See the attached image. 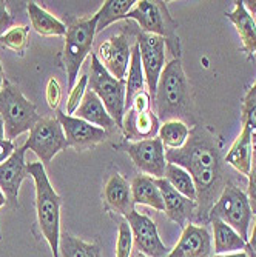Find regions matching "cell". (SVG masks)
Listing matches in <instances>:
<instances>
[{"label": "cell", "mask_w": 256, "mask_h": 257, "mask_svg": "<svg viewBox=\"0 0 256 257\" xmlns=\"http://www.w3.org/2000/svg\"><path fill=\"white\" fill-rule=\"evenodd\" d=\"M168 163L187 171L196 186V216L198 222H208V213L219 199L225 185L230 182L227 163L221 144L215 133L202 125L190 130L187 144L179 150H165Z\"/></svg>", "instance_id": "6da1fadb"}, {"label": "cell", "mask_w": 256, "mask_h": 257, "mask_svg": "<svg viewBox=\"0 0 256 257\" xmlns=\"http://www.w3.org/2000/svg\"><path fill=\"white\" fill-rule=\"evenodd\" d=\"M153 106L154 114L162 123L181 120L189 126H195L196 117L192 91L181 59H173L165 65L157 82Z\"/></svg>", "instance_id": "7a4b0ae2"}, {"label": "cell", "mask_w": 256, "mask_h": 257, "mask_svg": "<svg viewBox=\"0 0 256 257\" xmlns=\"http://www.w3.org/2000/svg\"><path fill=\"white\" fill-rule=\"evenodd\" d=\"M28 173L36 186V209L37 222L42 236L48 242L53 257H59L60 240V205L62 200L51 186L42 162H33L28 165Z\"/></svg>", "instance_id": "3957f363"}, {"label": "cell", "mask_w": 256, "mask_h": 257, "mask_svg": "<svg viewBox=\"0 0 256 257\" xmlns=\"http://www.w3.org/2000/svg\"><path fill=\"white\" fill-rule=\"evenodd\" d=\"M125 19L136 20L142 33L162 37L165 40L168 51L173 54V59H181L178 22L170 16L165 2H150V0L136 2L134 8L127 14Z\"/></svg>", "instance_id": "277c9868"}, {"label": "cell", "mask_w": 256, "mask_h": 257, "mask_svg": "<svg viewBox=\"0 0 256 257\" xmlns=\"http://www.w3.org/2000/svg\"><path fill=\"white\" fill-rule=\"evenodd\" d=\"M98 17L96 14L88 19H69L66 25L63 45V65L68 77V88L71 89L79 76L83 60L91 53L93 40L96 36Z\"/></svg>", "instance_id": "5b68a950"}, {"label": "cell", "mask_w": 256, "mask_h": 257, "mask_svg": "<svg viewBox=\"0 0 256 257\" xmlns=\"http://www.w3.org/2000/svg\"><path fill=\"white\" fill-rule=\"evenodd\" d=\"M0 117L5 126V139L13 142L20 134L31 131L40 115L36 105L22 94L20 88L5 80L0 89Z\"/></svg>", "instance_id": "8992f818"}, {"label": "cell", "mask_w": 256, "mask_h": 257, "mask_svg": "<svg viewBox=\"0 0 256 257\" xmlns=\"http://www.w3.org/2000/svg\"><path fill=\"white\" fill-rule=\"evenodd\" d=\"M210 219H219L230 225L242 237V240L248 242L253 213L245 191L235 185L233 180L225 185L219 199L212 206L208 213V220Z\"/></svg>", "instance_id": "52a82bcc"}, {"label": "cell", "mask_w": 256, "mask_h": 257, "mask_svg": "<svg viewBox=\"0 0 256 257\" xmlns=\"http://www.w3.org/2000/svg\"><path fill=\"white\" fill-rule=\"evenodd\" d=\"M91 76H88V85L95 94L102 100L116 126L122 128L125 115V80L113 77L96 54H91Z\"/></svg>", "instance_id": "ba28073f"}, {"label": "cell", "mask_w": 256, "mask_h": 257, "mask_svg": "<svg viewBox=\"0 0 256 257\" xmlns=\"http://www.w3.org/2000/svg\"><path fill=\"white\" fill-rule=\"evenodd\" d=\"M25 148L31 150L43 165L54 159V156L68 148L63 128L57 117H40L30 131Z\"/></svg>", "instance_id": "9c48e42d"}, {"label": "cell", "mask_w": 256, "mask_h": 257, "mask_svg": "<svg viewBox=\"0 0 256 257\" xmlns=\"http://www.w3.org/2000/svg\"><path fill=\"white\" fill-rule=\"evenodd\" d=\"M136 43L141 53L142 68L145 74V83L151 99H154L159 77L165 68V40L148 33H139L136 36Z\"/></svg>", "instance_id": "30bf717a"}, {"label": "cell", "mask_w": 256, "mask_h": 257, "mask_svg": "<svg viewBox=\"0 0 256 257\" xmlns=\"http://www.w3.org/2000/svg\"><path fill=\"white\" fill-rule=\"evenodd\" d=\"M133 232V245L137 252L144 254L145 257H167L168 249L160 240L157 232V226L153 219L147 214L139 213L136 209L125 217Z\"/></svg>", "instance_id": "8fae6325"}, {"label": "cell", "mask_w": 256, "mask_h": 257, "mask_svg": "<svg viewBox=\"0 0 256 257\" xmlns=\"http://www.w3.org/2000/svg\"><path fill=\"white\" fill-rule=\"evenodd\" d=\"M127 153L137 170L153 179H164L168 162L165 157V148L159 137L131 142L127 147Z\"/></svg>", "instance_id": "7c38bea8"}, {"label": "cell", "mask_w": 256, "mask_h": 257, "mask_svg": "<svg viewBox=\"0 0 256 257\" xmlns=\"http://www.w3.org/2000/svg\"><path fill=\"white\" fill-rule=\"evenodd\" d=\"M96 56L113 77L125 80L131 59L130 37L125 33L108 37L99 45Z\"/></svg>", "instance_id": "4fadbf2b"}, {"label": "cell", "mask_w": 256, "mask_h": 257, "mask_svg": "<svg viewBox=\"0 0 256 257\" xmlns=\"http://www.w3.org/2000/svg\"><path fill=\"white\" fill-rule=\"evenodd\" d=\"M57 119L63 128L68 148H74L76 151H85L96 147L98 144L105 142L108 137L105 130L74 117V115H68L62 111L57 112Z\"/></svg>", "instance_id": "5bb4252c"}, {"label": "cell", "mask_w": 256, "mask_h": 257, "mask_svg": "<svg viewBox=\"0 0 256 257\" xmlns=\"http://www.w3.org/2000/svg\"><path fill=\"white\" fill-rule=\"evenodd\" d=\"M25 145L16 148V151L0 165V190L7 197V205L10 208L19 206V191L22 182L30 177L28 165L25 163Z\"/></svg>", "instance_id": "9a60e30c"}, {"label": "cell", "mask_w": 256, "mask_h": 257, "mask_svg": "<svg viewBox=\"0 0 256 257\" xmlns=\"http://www.w3.org/2000/svg\"><path fill=\"white\" fill-rule=\"evenodd\" d=\"M167 257H213V237L207 226L189 223Z\"/></svg>", "instance_id": "2e32d148"}, {"label": "cell", "mask_w": 256, "mask_h": 257, "mask_svg": "<svg viewBox=\"0 0 256 257\" xmlns=\"http://www.w3.org/2000/svg\"><path fill=\"white\" fill-rule=\"evenodd\" d=\"M164 200V213L176 225L185 228L196 216V202L178 193L165 179H156Z\"/></svg>", "instance_id": "e0dca14e"}, {"label": "cell", "mask_w": 256, "mask_h": 257, "mask_svg": "<svg viewBox=\"0 0 256 257\" xmlns=\"http://www.w3.org/2000/svg\"><path fill=\"white\" fill-rule=\"evenodd\" d=\"M159 126V119L153 109L147 112H137L133 109L125 111L122 130L131 142H141V140L157 137Z\"/></svg>", "instance_id": "ac0fdd59"}, {"label": "cell", "mask_w": 256, "mask_h": 257, "mask_svg": "<svg viewBox=\"0 0 256 257\" xmlns=\"http://www.w3.org/2000/svg\"><path fill=\"white\" fill-rule=\"evenodd\" d=\"M253 156H254V144L251 139V131L247 126H242L239 136L231 144L230 150L224 156V160L228 167H231L239 174L248 177L253 165Z\"/></svg>", "instance_id": "d6986e66"}, {"label": "cell", "mask_w": 256, "mask_h": 257, "mask_svg": "<svg viewBox=\"0 0 256 257\" xmlns=\"http://www.w3.org/2000/svg\"><path fill=\"white\" fill-rule=\"evenodd\" d=\"M104 200L113 211L124 217H127L134 209L131 185L118 173L108 179L104 188Z\"/></svg>", "instance_id": "ffe728a7"}, {"label": "cell", "mask_w": 256, "mask_h": 257, "mask_svg": "<svg viewBox=\"0 0 256 257\" xmlns=\"http://www.w3.org/2000/svg\"><path fill=\"white\" fill-rule=\"evenodd\" d=\"M227 19L235 25L242 42L244 53H247L250 57L256 54V22L254 17L245 10L242 0L235 2V8L227 14Z\"/></svg>", "instance_id": "44dd1931"}, {"label": "cell", "mask_w": 256, "mask_h": 257, "mask_svg": "<svg viewBox=\"0 0 256 257\" xmlns=\"http://www.w3.org/2000/svg\"><path fill=\"white\" fill-rule=\"evenodd\" d=\"M76 117L95 125L98 128H102L107 133L116 128V122L111 119V115L108 114L102 100L91 89H87L83 100L76 111Z\"/></svg>", "instance_id": "7402d4cb"}, {"label": "cell", "mask_w": 256, "mask_h": 257, "mask_svg": "<svg viewBox=\"0 0 256 257\" xmlns=\"http://www.w3.org/2000/svg\"><path fill=\"white\" fill-rule=\"evenodd\" d=\"M27 10H28V17H30V22H31V27L39 36L59 37V36L66 34V25H65V23L62 20H59L56 16H53L51 13L43 10L36 2H30L27 5Z\"/></svg>", "instance_id": "603a6c76"}, {"label": "cell", "mask_w": 256, "mask_h": 257, "mask_svg": "<svg viewBox=\"0 0 256 257\" xmlns=\"http://www.w3.org/2000/svg\"><path fill=\"white\" fill-rule=\"evenodd\" d=\"M213 229V252L215 254H230L245 251L247 242L242 240V237L231 228L230 225L224 223L219 219H210L208 220Z\"/></svg>", "instance_id": "cb8c5ba5"}, {"label": "cell", "mask_w": 256, "mask_h": 257, "mask_svg": "<svg viewBox=\"0 0 256 257\" xmlns=\"http://www.w3.org/2000/svg\"><path fill=\"white\" fill-rule=\"evenodd\" d=\"M130 185L134 205H145L156 211H164V200L156 179L150 176H136Z\"/></svg>", "instance_id": "d4e9b609"}, {"label": "cell", "mask_w": 256, "mask_h": 257, "mask_svg": "<svg viewBox=\"0 0 256 257\" xmlns=\"http://www.w3.org/2000/svg\"><path fill=\"white\" fill-rule=\"evenodd\" d=\"M145 74L142 68V60H141V53H139L137 43L133 45L131 48V59H130V66L125 77V111L131 106L133 99L145 91Z\"/></svg>", "instance_id": "484cf974"}, {"label": "cell", "mask_w": 256, "mask_h": 257, "mask_svg": "<svg viewBox=\"0 0 256 257\" xmlns=\"http://www.w3.org/2000/svg\"><path fill=\"white\" fill-rule=\"evenodd\" d=\"M136 2L134 0H107L101 10L96 13L98 17V27L96 34L108 28L111 23L119 22L127 17V14L134 8Z\"/></svg>", "instance_id": "4316f807"}, {"label": "cell", "mask_w": 256, "mask_h": 257, "mask_svg": "<svg viewBox=\"0 0 256 257\" xmlns=\"http://www.w3.org/2000/svg\"><path fill=\"white\" fill-rule=\"evenodd\" d=\"M59 257H102L98 243L83 242L68 232H60Z\"/></svg>", "instance_id": "83f0119b"}, {"label": "cell", "mask_w": 256, "mask_h": 257, "mask_svg": "<svg viewBox=\"0 0 256 257\" xmlns=\"http://www.w3.org/2000/svg\"><path fill=\"white\" fill-rule=\"evenodd\" d=\"M190 126L181 120L164 122L159 126L157 137L160 139L165 150H179L187 144L190 136Z\"/></svg>", "instance_id": "f1b7e54d"}, {"label": "cell", "mask_w": 256, "mask_h": 257, "mask_svg": "<svg viewBox=\"0 0 256 257\" xmlns=\"http://www.w3.org/2000/svg\"><path fill=\"white\" fill-rule=\"evenodd\" d=\"M164 179L173 186L178 193H181L182 196L196 202V186H195L193 177L184 168L173 165V163H167Z\"/></svg>", "instance_id": "f546056e"}, {"label": "cell", "mask_w": 256, "mask_h": 257, "mask_svg": "<svg viewBox=\"0 0 256 257\" xmlns=\"http://www.w3.org/2000/svg\"><path fill=\"white\" fill-rule=\"evenodd\" d=\"M30 39V27L25 25H16L11 27L2 37H0V45L4 48H8L14 51L19 56H23V53L28 48Z\"/></svg>", "instance_id": "4dcf8cb0"}, {"label": "cell", "mask_w": 256, "mask_h": 257, "mask_svg": "<svg viewBox=\"0 0 256 257\" xmlns=\"http://www.w3.org/2000/svg\"><path fill=\"white\" fill-rule=\"evenodd\" d=\"M133 232L128 222L124 219L119 222L118 240H116V257H131L133 252Z\"/></svg>", "instance_id": "1f68e13d"}, {"label": "cell", "mask_w": 256, "mask_h": 257, "mask_svg": "<svg viewBox=\"0 0 256 257\" xmlns=\"http://www.w3.org/2000/svg\"><path fill=\"white\" fill-rule=\"evenodd\" d=\"M87 86H88V76L83 74L77 79L76 85L69 89V96H68V100H66V112L68 115L71 114H76L77 108L80 106L82 100H83V96L87 92Z\"/></svg>", "instance_id": "d6a6232c"}, {"label": "cell", "mask_w": 256, "mask_h": 257, "mask_svg": "<svg viewBox=\"0 0 256 257\" xmlns=\"http://www.w3.org/2000/svg\"><path fill=\"white\" fill-rule=\"evenodd\" d=\"M241 125L247 126L251 131L253 144L256 145V96L245 94L244 102H242Z\"/></svg>", "instance_id": "836d02e7"}, {"label": "cell", "mask_w": 256, "mask_h": 257, "mask_svg": "<svg viewBox=\"0 0 256 257\" xmlns=\"http://www.w3.org/2000/svg\"><path fill=\"white\" fill-rule=\"evenodd\" d=\"M46 102L53 111L57 109L62 102V86L56 77H50L46 83Z\"/></svg>", "instance_id": "e575fe53"}, {"label": "cell", "mask_w": 256, "mask_h": 257, "mask_svg": "<svg viewBox=\"0 0 256 257\" xmlns=\"http://www.w3.org/2000/svg\"><path fill=\"white\" fill-rule=\"evenodd\" d=\"M247 197L250 202V208L253 216H256V147H254V156H253V165L251 171L248 174V183H247Z\"/></svg>", "instance_id": "d590c367"}, {"label": "cell", "mask_w": 256, "mask_h": 257, "mask_svg": "<svg viewBox=\"0 0 256 257\" xmlns=\"http://www.w3.org/2000/svg\"><path fill=\"white\" fill-rule=\"evenodd\" d=\"M151 106H153V102H151L148 91H142L141 94H137L133 99L131 106L128 109H133V111H137V112H147V111H151Z\"/></svg>", "instance_id": "8d00e7d4"}, {"label": "cell", "mask_w": 256, "mask_h": 257, "mask_svg": "<svg viewBox=\"0 0 256 257\" xmlns=\"http://www.w3.org/2000/svg\"><path fill=\"white\" fill-rule=\"evenodd\" d=\"M13 25V16L7 10V4L0 2V37H2Z\"/></svg>", "instance_id": "74e56055"}, {"label": "cell", "mask_w": 256, "mask_h": 257, "mask_svg": "<svg viewBox=\"0 0 256 257\" xmlns=\"http://www.w3.org/2000/svg\"><path fill=\"white\" fill-rule=\"evenodd\" d=\"M14 151H16V145L11 140H7V139L2 140V142H0V165H2L5 160H8Z\"/></svg>", "instance_id": "f35d334b"}, {"label": "cell", "mask_w": 256, "mask_h": 257, "mask_svg": "<svg viewBox=\"0 0 256 257\" xmlns=\"http://www.w3.org/2000/svg\"><path fill=\"white\" fill-rule=\"evenodd\" d=\"M247 246L250 248V251L253 254H256V219H254V223H253V229H251V236H248V243Z\"/></svg>", "instance_id": "ab89813d"}, {"label": "cell", "mask_w": 256, "mask_h": 257, "mask_svg": "<svg viewBox=\"0 0 256 257\" xmlns=\"http://www.w3.org/2000/svg\"><path fill=\"white\" fill-rule=\"evenodd\" d=\"M213 257H248L245 251H238V252H230V254H215Z\"/></svg>", "instance_id": "60d3db41"}, {"label": "cell", "mask_w": 256, "mask_h": 257, "mask_svg": "<svg viewBox=\"0 0 256 257\" xmlns=\"http://www.w3.org/2000/svg\"><path fill=\"white\" fill-rule=\"evenodd\" d=\"M244 7H245V10L251 14V16H254L256 14V0H247V2H244Z\"/></svg>", "instance_id": "b9f144b4"}, {"label": "cell", "mask_w": 256, "mask_h": 257, "mask_svg": "<svg viewBox=\"0 0 256 257\" xmlns=\"http://www.w3.org/2000/svg\"><path fill=\"white\" fill-rule=\"evenodd\" d=\"M5 73H4V68H2V63H0V89L4 88V83H5Z\"/></svg>", "instance_id": "7bdbcfd3"}, {"label": "cell", "mask_w": 256, "mask_h": 257, "mask_svg": "<svg viewBox=\"0 0 256 257\" xmlns=\"http://www.w3.org/2000/svg\"><path fill=\"white\" fill-rule=\"evenodd\" d=\"M5 205H7V197H5L4 191L0 190V208H2V206H5Z\"/></svg>", "instance_id": "ee69618b"}, {"label": "cell", "mask_w": 256, "mask_h": 257, "mask_svg": "<svg viewBox=\"0 0 256 257\" xmlns=\"http://www.w3.org/2000/svg\"><path fill=\"white\" fill-rule=\"evenodd\" d=\"M247 94H250V96H256V82L253 83V86L247 91Z\"/></svg>", "instance_id": "f6af8a7d"}, {"label": "cell", "mask_w": 256, "mask_h": 257, "mask_svg": "<svg viewBox=\"0 0 256 257\" xmlns=\"http://www.w3.org/2000/svg\"><path fill=\"white\" fill-rule=\"evenodd\" d=\"M245 252H247V254H248V257H256V254H253V252H251V251H250V248H248V246H247V248H245Z\"/></svg>", "instance_id": "bcb514c9"}, {"label": "cell", "mask_w": 256, "mask_h": 257, "mask_svg": "<svg viewBox=\"0 0 256 257\" xmlns=\"http://www.w3.org/2000/svg\"><path fill=\"white\" fill-rule=\"evenodd\" d=\"M133 257H145V255H144V254H141V252H136Z\"/></svg>", "instance_id": "7dc6e473"}, {"label": "cell", "mask_w": 256, "mask_h": 257, "mask_svg": "<svg viewBox=\"0 0 256 257\" xmlns=\"http://www.w3.org/2000/svg\"><path fill=\"white\" fill-rule=\"evenodd\" d=\"M0 239H2V231H0Z\"/></svg>", "instance_id": "c3c4849f"}, {"label": "cell", "mask_w": 256, "mask_h": 257, "mask_svg": "<svg viewBox=\"0 0 256 257\" xmlns=\"http://www.w3.org/2000/svg\"><path fill=\"white\" fill-rule=\"evenodd\" d=\"M254 147H256V145H254Z\"/></svg>", "instance_id": "681fc988"}]
</instances>
